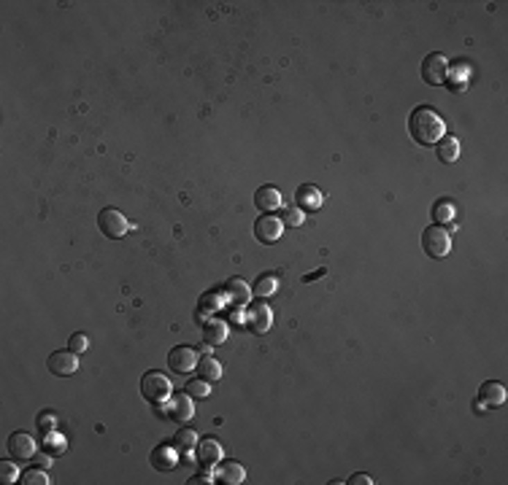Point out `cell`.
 Returning <instances> with one entry per match:
<instances>
[{
	"mask_svg": "<svg viewBox=\"0 0 508 485\" xmlns=\"http://www.w3.org/2000/svg\"><path fill=\"white\" fill-rule=\"evenodd\" d=\"M217 480L225 485H241L246 480V469L238 464V461H219V469H217Z\"/></svg>",
	"mask_w": 508,
	"mask_h": 485,
	"instance_id": "obj_18",
	"label": "cell"
},
{
	"mask_svg": "<svg viewBox=\"0 0 508 485\" xmlns=\"http://www.w3.org/2000/svg\"><path fill=\"white\" fill-rule=\"evenodd\" d=\"M457 157H459V141L452 138V135H443L438 141V159L443 165H452V162H457Z\"/></svg>",
	"mask_w": 508,
	"mask_h": 485,
	"instance_id": "obj_20",
	"label": "cell"
},
{
	"mask_svg": "<svg viewBox=\"0 0 508 485\" xmlns=\"http://www.w3.org/2000/svg\"><path fill=\"white\" fill-rule=\"evenodd\" d=\"M141 394H144V399H149L154 405L157 402H168L171 394H173V383L168 380V375H162L157 369H149L141 378Z\"/></svg>",
	"mask_w": 508,
	"mask_h": 485,
	"instance_id": "obj_2",
	"label": "cell"
},
{
	"mask_svg": "<svg viewBox=\"0 0 508 485\" xmlns=\"http://www.w3.org/2000/svg\"><path fill=\"white\" fill-rule=\"evenodd\" d=\"M506 402V386L498 383V380H486L479 388V405H486V407H500Z\"/></svg>",
	"mask_w": 508,
	"mask_h": 485,
	"instance_id": "obj_17",
	"label": "cell"
},
{
	"mask_svg": "<svg viewBox=\"0 0 508 485\" xmlns=\"http://www.w3.org/2000/svg\"><path fill=\"white\" fill-rule=\"evenodd\" d=\"M225 340H228V324L219 318H208L203 326V342L214 348V345H222Z\"/></svg>",
	"mask_w": 508,
	"mask_h": 485,
	"instance_id": "obj_19",
	"label": "cell"
},
{
	"mask_svg": "<svg viewBox=\"0 0 508 485\" xmlns=\"http://www.w3.org/2000/svg\"><path fill=\"white\" fill-rule=\"evenodd\" d=\"M195 369H198V375H201L203 380H208V383H217V380L222 378V364L217 362V359H211V356L201 359Z\"/></svg>",
	"mask_w": 508,
	"mask_h": 485,
	"instance_id": "obj_21",
	"label": "cell"
},
{
	"mask_svg": "<svg viewBox=\"0 0 508 485\" xmlns=\"http://www.w3.org/2000/svg\"><path fill=\"white\" fill-rule=\"evenodd\" d=\"M281 221L289 224V227H300V224H303V213H300V208H287L284 216H281Z\"/></svg>",
	"mask_w": 508,
	"mask_h": 485,
	"instance_id": "obj_29",
	"label": "cell"
},
{
	"mask_svg": "<svg viewBox=\"0 0 508 485\" xmlns=\"http://www.w3.org/2000/svg\"><path fill=\"white\" fill-rule=\"evenodd\" d=\"M19 483L22 485H49V477H46V469L41 466H33V469H27L22 472V477H19Z\"/></svg>",
	"mask_w": 508,
	"mask_h": 485,
	"instance_id": "obj_26",
	"label": "cell"
},
{
	"mask_svg": "<svg viewBox=\"0 0 508 485\" xmlns=\"http://www.w3.org/2000/svg\"><path fill=\"white\" fill-rule=\"evenodd\" d=\"M254 205H257L262 213H273L276 208H281V192L276 186L265 184V186H260V189L254 192Z\"/></svg>",
	"mask_w": 508,
	"mask_h": 485,
	"instance_id": "obj_15",
	"label": "cell"
},
{
	"mask_svg": "<svg viewBox=\"0 0 508 485\" xmlns=\"http://www.w3.org/2000/svg\"><path fill=\"white\" fill-rule=\"evenodd\" d=\"M38 421H41V426H44V429H51V426H54V415H51V412H44Z\"/></svg>",
	"mask_w": 508,
	"mask_h": 485,
	"instance_id": "obj_33",
	"label": "cell"
},
{
	"mask_svg": "<svg viewBox=\"0 0 508 485\" xmlns=\"http://www.w3.org/2000/svg\"><path fill=\"white\" fill-rule=\"evenodd\" d=\"M192 485H198V483H211V475H195L192 480H189Z\"/></svg>",
	"mask_w": 508,
	"mask_h": 485,
	"instance_id": "obj_35",
	"label": "cell"
},
{
	"mask_svg": "<svg viewBox=\"0 0 508 485\" xmlns=\"http://www.w3.org/2000/svg\"><path fill=\"white\" fill-rule=\"evenodd\" d=\"M222 294L228 297V302H232V308L249 305V299H252V286H249L244 278H230L228 283H225V289H222Z\"/></svg>",
	"mask_w": 508,
	"mask_h": 485,
	"instance_id": "obj_14",
	"label": "cell"
},
{
	"mask_svg": "<svg viewBox=\"0 0 508 485\" xmlns=\"http://www.w3.org/2000/svg\"><path fill=\"white\" fill-rule=\"evenodd\" d=\"M195 367H198V351L189 345H176L168 353V369L176 375H189Z\"/></svg>",
	"mask_w": 508,
	"mask_h": 485,
	"instance_id": "obj_7",
	"label": "cell"
},
{
	"mask_svg": "<svg viewBox=\"0 0 508 485\" xmlns=\"http://www.w3.org/2000/svg\"><path fill=\"white\" fill-rule=\"evenodd\" d=\"M222 297H225L222 291H205L203 297H201V310H205V313L208 310H217L222 305Z\"/></svg>",
	"mask_w": 508,
	"mask_h": 485,
	"instance_id": "obj_28",
	"label": "cell"
},
{
	"mask_svg": "<svg viewBox=\"0 0 508 485\" xmlns=\"http://www.w3.org/2000/svg\"><path fill=\"white\" fill-rule=\"evenodd\" d=\"M408 132L419 146H435L446 135V124L430 105H419L408 116Z\"/></svg>",
	"mask_w": 508,
	"mask_h": 485,
	"instance_id": "obj_1",
	"label": "cell"
},
{
	"mask_svg": "<svg viewBox=\"0 0 508 485\" xmlns=\"http://www.w3.org/2000/svg\"><path fill=\"white\" fill-rule=\"evenodd\" d=\"M198 442H201L198 434H195L192 429H187V426H184V429H178L176 439H173V445H176L178 453H192V450L198 448Z\"/></svg>",
	"mask_w": 508,
	"mask_h": 485,
	"instance_id": "obj_22",
	"label": "cell"
},
{
	"mask_svg": "<svg viewBox=\"0 0 508 485\" xmlns=\"http://www.w3.org/2000/svg\"><path fill=\"white\" fill-rule=\"evenodd\" d=\"M346 483L349 485H373V477H371V475H352Z\"/></svg>",
	"mask_w": 508,
	"mask_h": 485,
	"instance_id": "obj_32",
	"label": "cell"
},
{
	"mask_svg": "<svg viewBox=\"0 0 508 485\" xmlns=\"http://www.w3.org/2000/svg\"><path fill=\"white\" fill-rule=\"evenodd\" d=\"M195 453H198L201 466H203V469H211V466H217V464L222 461V445H219L217 439H201L198 448H195Z\"/></svg>",
	"mask_w": 508,
	"mask_h": 485,
	"instance_id": "obj_16",
	"label": "cell"
},
{
	"mask_svg": "<svg viewBox=\"0 0 508 485\" xmlns=\"http://www.w3.org/2000/svg\"><path fill=\"white\" fill-rule=\"evenodd\" d=\"M192 415H195L192 396H189L187 391H184V394H171V399H168V418L184 423V421H189Z\"/></svg>",
	"mask_w": 508,
	"mask_h": 485,
	"instance_id": "obj_11",
	"label": "cell"
},
{
	"mask_svg": "<svg viewBox=\"0 0 508 485\" xmlns=\"http://www.w3.org/2000/svg\"><path fill=\"white\" fill-rule=\"evenodd\" d=\"M149 461H152V466L157 472H171V469H176V464H178L176 445H168V442L157 445L152 453H149Z\"/></svg>",
	"mask_w": 508,
	"mask_h": 485,
	"instance_id": "obj_12",
	"label": "cell"
},
{
	"mask_svg": "<svg viewBox=\"0 0 508 485\" xmlns=\"http://www.w3.org/2000/svg\"><path fill=\"white\" fill-rule=\"evenodd\" d=\"M35 464H38V466H44V469H49V466H51V453H41V456L35 459Z\"/></svg>",
	"mask_w": 508,
	"mask_h": 485,
	"instance_id": "obj_34",
	"label": "cell"
},
{
	"mask_svg": "<svg viewBox=\"0 0 508 485\" xmlns=\"http://www.w3.org/2000/svg\"><path fill=\"white\" fill-rule=\"evenodd\" d=\"M98 227H101L103 235H105V238H111V240L125 238L127 229H130L125 213H119L117 208H103L101 213H98Z\"/></svg>",
	"mask_w": 508,
	"mask_h": 485,
	"instance_id": "obj_5",
	"label": "cell"
},
{
	"mask_svg": "<svg viewBox=\"0 0 508 485\" xmlns=\"http://www.w3.org/2000/svg\"><path fill=\"white\" fill-rule=\"evenodd\" d=\"M68 348L76 351V353H84V351L90 348V340L84 337L81 332H76V335H71V340H68Z\"/></svg>",
	"mask_w": 508,
	"mask_h": 485,
	"instance_id": "obj_30",
	"label": "cell"
},
{
	"mask_svg": "<svg viewBox=\"0 0 508 485\" xmlns=\"http://www.w3.org/2000/svg\"><path fill=\"white\" fill-rule=\"evenodd\" d=\"M246 324H249V329L254 335H265L271 329V324H273V310L265 302H254L246 310Z\"/></svg>",
	"mask_w": 508,
	"mask_h": 485,
	"instance_id": "obj_10",
	"label": "cell"
},
{
	"mask_svg": "<svg viewBox=\"0 0 508 485\" xmlns=\"http://www.w3.org/2000/svg\"><path fill=\"white\" fill-rule=\"evenodd\" d=\"M184 391H187L192 399H208V396H211V383L203 380V378H195V380H189V383H187Z\"/></svg>",
	"mask_w": 508,
	"mask_h": 485,
	"instance_id": "obj_25",
	"label": "cell"
},
{
	"mask_svg": "<svg viewBox=\"0 0 508 485\" xmlns=\"http://www.w3.org/2000/svg\"><path fill=\"white\" fill-rule=\"evenodd\" d=\"M452 218H455V205H452V200H449V197L435 200V205H432V221H438V224L443 227V224L452 221Z\"/></svg>",
	"mask_w": 508,
	"mask_h": 485,
	"instance_id": "obj_23",
	"label": "cell"
},
{
	"mask_svg": "<svg viewBox=\"0 0 508 485\" xmlns=\"http://www.w3.org/2000/svg\"><path fill=\"white\" fill-rule=\"evenodd\" d=\"M284 232V221L273 213H262L260 218H254V238L262 245H273Z\"/></svg>",
	"mask_w": 508,
	"mask_h": 485,
	"instance_id": "obj_6",
	"label": "cell"
},
{
	"mask_svg": "<svg viewBox=\"0 0 508 485\" xmlns=\"http://www.w3.org/2000/svg\"><path fill=\"white\" fill-rule=\"evenodd\" d=\"M422 78L430 84V87H441L449 81V60L441 54V51H432L425 57L422 62Z\"/></svg>",
	"mask_w": 508,
	"mask_h": 485,
	"instance_id": "obj_4",
	"label": "cell"
},
{
	"mask_svg": "<svg viewBox=\"0 0 508 485\" xmlns=\"http://www.w3.org/2000/svg\"><path fill=\"white\" fill-rule=\"evenodd\" d=\"M17 477H22L19 472H17V461H0V480L3 483H17Z\"/></svg>",
	"mask_w": 508,
	"mask_h": 485,
	"instance_id": "obj_27",
	"label": "cell"
},
{
	"mask_svg": "<svg viewBox=\"0 0 508 485\" xmlns=\"http://www.w3.org/2000/svg\"><path fill=\"white\" fill-rule=\"evenodd\" d=\"M422 248L432 259H443L452 251V238H449V232L441 224H432V227H427L422 232Z\"/></svg>",
	"mask_w": 508,
	"mask_h": 485,
	"instance_id": "obj_3",
	"label": "cell"
},
{
	"mask_svg": "<svg viewBox=\"0 0 508 485\" xmlns=\"http://www.w3.org/2000/svg\"><path fill=\"white\" fill-rule=\"evenodd\" d=\"M46 367H49L51 375L57 378H68L78 369V353L76 351H54L49 359H46Z\"/></svg>",
	"mask_w": 508,
	"mask_h": 485,
	"instance_id": "obj_9",
	"label": "cell"
},
{
	"mask_svg": "<svg viewBox=\"0 0 508 485\" xmlns=\"http://www.w3.org/2000/svg\"><path fill=\"white\" fill-rule=\"evenodd\" d=\"M276 289H279V278L271 275V272L260 275L257 283H254V294H257V297H271V294H276Z\"/></svg>",
	"mask_w": 508,
	"mask_h": 485,
	"instance_id": "obj_24",
	"label": "cell"
},
{
	"mask_svg": "<svg viewBox=\"0 0 508 485\" xmlns=\"http://www.w3.org/2000/svg\"><path fill=\"white\" fill-rule=\"evenodd\" d=\"M322 202H325V194L311 184H303L295 189V208H300V211H319Z\"/></svg>",
	"mask_w": 508,
	"mask_h": 485,
	"instance_id": "obj_13",
	"label": "cell"
},
{
	"mask_svg": "<svg viewBox=\"0 0 508 485\" xmlns=\"http://www.w3.org/2000/svg\"><path fill=\"white\" fill-rule=\"evenodd\" d=\"M46 445H49L51 453H62V450H65V439H62L60 434H49V436H46Z\"/></svg>",
	"mask_w": 508,
	"mask_h": 485,
	"instance_id": "obj_31",
	"label": "cell"
},
{
	"mask_svg": "<svg viewBox=\"0 0 508 485\" xmlns=\"http://www.w3.org/2000/svg\"><path fill=\"white\" fill-rule=\"evenodd\" d=\"M35 453H38V442L27 434V432H14V434L8 436V456L11 459L30 461L35 459Z\"/></svg>",
	"mask_w": 508,
	"mask_h": 485,
	"instance_id": "obj_8",
	"label": "cell"
}]
</instances>
